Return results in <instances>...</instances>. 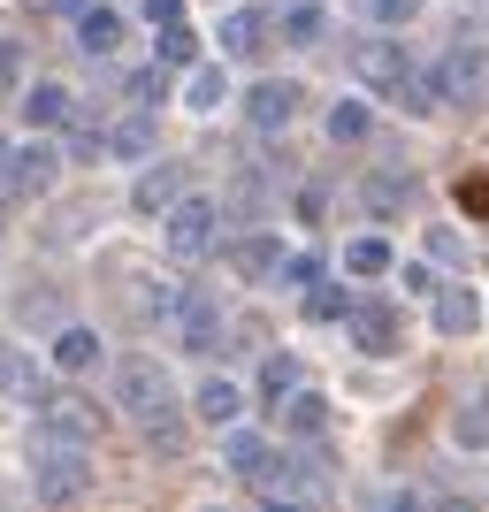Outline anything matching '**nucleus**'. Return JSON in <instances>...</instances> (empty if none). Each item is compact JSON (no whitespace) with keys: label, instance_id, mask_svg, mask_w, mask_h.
<instances>
[{"label":"nucleus","instance_id":"f257e3e1","mask_svg":"<svg viewBox=\"0 0 489 512\" xmlns=\"http://www.w3.org/2000/svg\"><path fill=\"white\" fill-rule=\"evenodd\" d=\"M352 77H360L375 100L405 107V115H436V85H428V69H413V54H405L398 39H367L360 54H352Z\"/></svg>","mask_w":489,"mask_h":512},{"label":"nucleus","instance_id":"f03ea898","mask_svg":"<svg viewBox=\"0 0 489 512\" xmlns=\"http://www.w3.org/2000/svg\"><path fill=\"white\" fill-rule=\"evenodd\" d=\"M31 490H39L46 505L85 497V490H92V451L69 444V436H39V451H31Z\"/></svg>","mask_w":489,"mask_h":512},{"label":"nucleus","instance_id":"7ed1b4c3","mask_svg":"<svg viewBox=\"0 0 489 512\" xmlns=\"http://www.w3.org/2000/svg\"><path fill=\"white\" fill-rule=\"evenodd\" d=\"M31 406H39V436L100 444V428H107V406H100V398H85V390H69V383H46Z\"/></svg>","mask_w":489,"mask_h":512},{"label":"nucleus","instance_id":"20e7f679","mask_svg":"<svg viewBox=\"0 0 489 512\" xmlns=\"http://www.w3.org/2000/svg\"><path fill=\"white\" fill-rule=\"evenodd\" d=\"M176 398V383H169V367L161 360H146V352H130L123 367H115V406L130 413V421H153V413Z\"/></svg>","mask_w":489,"mask_h":512},{"label":"nucleus","instance_id":"39448f33","mask_svg":"<svg viewBox=\"0 0 489 512\" xmlns=\"http://www.w3.org/2000/svg\"><path fill=\"white\" fill-rule=\"evenodd\" d=\"M214 237H222V199L184 192V199L169 207V253H176V260H199Z\"/></svg>","mask_w":489,"mask_h":512},{"label":"nucleus","instance_id":"423d86ee","mask_svg":"<svg viewBox=\"0 0 489 512\" xmlns=\"http://www.w3.org/2000/svg\"><path fill=\"white\" fill-rule=\"evenodd\" d=\"M428 85H436V107H474L489 92V54H482V46H451Z\"/></svg>","mask_w":489,"mask_h":512},{"label":"nucleus","instance_id":"0eeeda50","mask_svg":"<svg viewBox=\"0 0 489 512\" xmlns=\"http://www.w3.org/2000/svg\"><path fill=\"white\" fill-rule=\"evenodd\" d=\"M344 329H352V344H360L367 360H390V352L405 344L398 306H383V299H352V306H344Z\"/></svg>","mask_w":489,"mask_h":512},{"label":"nucleus","instance_id":"6e6552de","mask_svg":"<svg viewBox=\"0 0 489 512\" xmlns=\"http://www.w3.org/2000/svg\"><path fill=\"white\" fill-rule=\"evenodd\" d=\"M54 176H62V153L46 146H16L8 161H0V184H8V199H46L54 192Z\"/></svg>","mask_w":489,"mask_h":512},{"label":"nucleus","instance_id":"1a4fd4ad","mask_svg":"<svg viewBox=\"0 0 489 512\" xmlns=\"http://www.w3.org/2000/svg\"><path fill=\"white\" fill-rule=\"evenodd\" d=\"M169 321H176V337L192 344V352H222V306L207 299V291H176V306H169Z\"/></svg>","mask_w":489,"mask_h":512},{"label":"nucleus","instance_id":"9d476101","mask_svg":"<svg viewBox=\"0 0 489 512\" xmlns=\"http://www.w3.org/2000/svg\"><path fill=\"white\" fill-rule=\"evenodd\" d=\"M413 199H421V176H413V169H375V176H360V207L375 214V222H398Z\"/></svg>","mask_w":489,"mask_h":512},{"label":"nucleus","instance_id":"9b49d317","mask_svg":"<svg viewBox=\"0 0 489 512\" xmlns=\"http://www.w3.org/2000/svg\"><path fill=\"white\" fill-rule=\"evenodd\" d=\"M276 459H283V451L268 444V436H253V428H237V421H230V436H222V467H230L237 482H253V490H260V482L276 474Z\"/></svg>","mask_w":489,"mask_h":512},{"label":"nucleus","instance_id":"f8f14e48","mask_svg":"<svg viewBox=\"0 0 489 512\" xmlns=\"http://www.w3.org/2000/svg\"><path fill=\"white\" fill-rule=\"evenodd\" d=\"M268 39H276V16H268V8H230V16H222V54H230V62L268 54Z\"/></svg>","mask_w":489,"mask_h":512},{"label":"nucleus","instance_id":"ddd939ff","mask_svg":"<svg viewBox=\"0 0 489 512\" xmlns=\"http://www.w3.org/2000/svg\"><path fill=\"white\" fill-rule=\"evenodd\" d=\"M428 314H436V337H474V329H482V299H474L467 283H436V291H428Z\"/></svg>","mask_w":489,"mask_h":512},{"label":"nucleus","instance_id":"4468645a","mask_svg":"<svg viewBox=\"0 0 489 512\" xmlns=\"http://www.w3.org/2000/svg\"><path fill=\"white\" fill-rule=\"evenodd\" d=\"M276 260H283V237H230V245H222V268L245 276V283L276 276Z\"/></svg>","mask_w":489,"mask_h":512},{"label":"nucleus","instance_id":"2eb2a0df","mask_svg":"<svg viewBox=\"0 0 489 512\" xmlns=\"http://www.w3.org/2000/svg\"><path fill=\"white\" fill-rule=\"evenodd\" d=\"M184 192H192V184H184V169H176V161H161V169H146V176H138L130 207H138V214H169Z\"/></svg>","mask_w":489,"mask_h":512},{"label":"nucleus","instance_id":"dca6fc26","mask_svg":"<svg viewBox=\"0 0 489 512\" xmlns=\"http://www.w3.org/2000/svg\"><path fill=\"white\" fill-rule=\"evenodd\" d=\"M192 413H199V421H207V428H230L237 413H245V390H237L230 375H207V383L192 390Z\"/></svg>","mask_w":489,"mask_h":512},{"label":"nucleus","instance_id":"f3484780","mask_svg":"<svg viewBox=\"0 0 489 512\" xmlns=\"http://www.w3.org/2000/svg\"><path fill=\"white\" fill-rule=\"evenodd\" d=\"M245 115H253V130H283L298 115V85H253L245 92Z\"/></svg>","mask_w":489,"mask_h":512},{"label":"nucleus","instance_id":"a211bd4d","mask_svg":"<svg viewBox=\"0 0 489 512\" xmlns=\"http://www.w3.org/2000/svg\"><path fill=\"white\" fill-rule=\"evenodd\" d=\"M77 46H85V54H115V46H123V16L100 8V0H85V8H77Z\"/></svg>","mask_w":489,"mask_h":512},{"label":"nucleus","instance_id":"6ab92c4d","mask_svg":"<svg viewBox=\"0 0 489 512\" xmlns=\"http://www.w3.org/2000/svg\"><path fill=\"white\" fill-rule=\"evenodd\" d=\"M153 138H161V123H153V107H138V115H123V123L107 130V153H123V161H153Z\"/></svg>","mask_w":489,"mask_h":512},{"label":"nucleus","instance_id":"aec40b11","mask_svg":"<svg viewBox=\"0 0 489 512\" xmlns=\"http://www.w3.org/2000/svg\"><path fill=\"white\" fill-rule=\"evenodd\" d=\"M298 383H306V367H298L291 352H260V375H253V390L268 398V406H283V398H291Z\"/></svg>","mask_w":489,"mask_h":512},{"label":"nucleus","instance_id":"412c9836","mask_svg":"<svg viewBox=\"0 0 489 512\" xmlns=\"http://www.w3.org/2000/svg\"><path fill=\"white\" fill-rule=\"evenodd\" d=\"M138 428H146V451H153V459H176V451L192 444V421H184L176 406H161L153 421H138Z\"/></svg>","mask_w":489,"mask_h":512},{"label":"nucleus","instance_id":"4be33fe9","mask_svg":"<svg viewBox=\"0 0 489 512\" xmlns=\"http://www.w3.org/2000/svg\"><path fill=\"white\" fill-rule=\"evenodd\" d=\"M276 413H283V428H291V436H321V428H329V398H321V390H291Z\"/></svg>","mask_w":489,"mask_h":512},{"label":"nucleus","instance_id":"5701e85b","mask_svg":"<svg viewBox=\"0 0 489 512\" xmlns=\"http://www.w3.org/2000/svg\"><path fill=\"white\" fill-rule=\"evenodd\" d=\"M329 138H337V146L375 138V107H367V100H337V107H329Z\"/></svg>","mask_w":489,"mask_h":512},{"label":"nucleus","instance_id":"b1692460","mask_svg":"<svg viewBox=\"0 0 489 512\" xmlns=\"http://www.w3.org/2000/svg\"><path fill=\"white\" fill-rule=\"evenodd\" d=\"M23 123H31V130L69 123V92L62 85H31V92H23Z\"/></svg>","mask_w":489,"mask_h":512},{"label":"nucleus","instance_id":"393cba45","mask_svg":"<svg viewBox=\"0 0 489 512\" xmlns=\"http://www.w3.org/2000/svg\"><path fill=\"white\" fill-rule=\"evenodd\" d=\"M54 367H62V375L100 367V337H92V329H62V337H54Z\"/></svg>","mask_w":489,"mask_h":512},{"label":"nucleus","instance_id":"a878e982","mask_svg":"<svg viewBox=\"0 0 489 512\" xmlns=\"http://www.w3.org/2000/svg\"><path fill=\"white\" fill-rule=\"evenodd\" d=\"M0 390L31 406V398H39V390H46V375H39V367H31V360H23V352H8V344H0Z\"/></svg>","mask_w":489,"mask_h":512},{"label":"nucleus","instance_id":"bb28decb","mask_svg":"<svg viewBox=\"0 0 489 512\" xmlns=\"http://www.w3.org/2000/svg\"><path fill=\"white\" fill-rule=\"evenodd\" d=\"M153 46H161V69H192L199 62V39L184 31V16H176V23H153Z\"/></svg>","mask_w":489,"mask_h":512},{"label":"nucleus","instance_id":"cd10ccee","mask_svg":"<svg viewBox=\"0 0 489 512\" xmlns=\"http://www.w3.org/2000/svg\"><path fill=\"white\" fill-rule=\"evenodd\" d=\"M321 31H329V8H321V0L283 8V39H291V46H321Z\"/></svg>","mask_w":489,"mask_h":512},{"label":"nucleus","instance_id":"c85d7f7f","mask_svg":"<svg viewBox=\"0 0 489 512\" xmlns=\"http://www.w3.org/2000/svg\"><path fill=\"white\" fill-rule=\"evenodd\" d=\"M344 276H390V245L383 237H352L344 245Z\"/></svg>","mask_w":489,"mask_h":512},{"label":"nucleus","instance_id":"c756f323","mask_svg":"<svg viewBox=\"0 0 489 512\" xmlns=\"http://www.w3.org/2000/svg\"><path fill=\"white\" fill-rule=\"evenodd\" d=\"M222 92H230V77H222V62H207V69H192V85H184V100H192L199 115H214V107H222Z\"/></svg>","mask_w":489,"mask_h":512},{"label":"nucleus","instance_id":"7c9ffc66","mask_svg":"<svg viewBox=\"0 0 489 512\" xmlns=\"http://www.w3.org/2000/svg\"><path fill=\"white\" fill-rule=\"evenodd\" d=\"M344 306H352V291H344V283H306V314L314 321H344Z\"/></svg>","mask_w":489,"mask_h":512},{"label":"nucleus","instance_id":"2f4dec72","mask_svg":"<svg viewBox=\"0 0 489 512\" xmlns=\"http://www.w3.org/2000/svg\"><path fill=\"white\" fill-rule=\"evenodd\" d=\"M451 436H459L467 451H482L489 444V406H459V413H451Z\"/></svg>","mask_w":489,"mask_h":512},{"label":"nucleus","instance_id":"473e14b6","mask_svg":"<svg viewBox=\"0 0 489 512\" xmlns=\"http://www.w3.org/2000/svg\"><path fill=\"white\" fill-rule=\"evenodd\" d=\"M367 16L383 31H405V23H421V0H367Z\"/></svg>","mask_w":489,"mask_h":512},{"label":"nucleus","instance_id":"72a5a7b5","mask_svg":"<svg viewBox=\"0 0 489 512\" xmlns=\"http://www.w3.org/2000/svg\"><path fill=\"white\" fill-rule=\"evenodd\" d=\"M100 153H107V130L100 123H77V130H69V161H100Z\"/></svg>","mask_w":489,"mask_h":512},{"label":"nucleus","instance_id":"f704fd0d","mask_svg":"<svg viewBox=\"0 0 489 512\" xmlns=\"http://www.w3.org/2000/svg\"><path fill=\"white\" fill-rule=\"evenodd\" d=\"M130 100H138V107L169 100V85H161V62H153V69H130Z\"/></svg>","mask_w":489,"mask_h":512},{"label":"nucleus","instance_id":"c9c22d12","mask_svg":"<svg viewBox=\"0 0 489 512\" xmlns=\"http://www.w3.org/2000/svg\"><path fill=\"white\" fill-rule=\"evenodd\" d=\"M23 69H31V54H23L16 39H0V92H16V85H23Z\"/></svg>","mask_w":489,"mask_h":512},{"label":"nucleus","instance_id":"e433bc0d","mask_svg":"<svg viewBox=\"0 0 489 512\" xmlns=\"http://www.w3.org/2000/svg\"><path fill=\"white\" fill-rule=\"evenodd\" d=\"M276 276H283V283H298V291H306V283L321 276V260H314V253H283V260H276Z\"/></svg>","mask_w":489,"mask_h":512},{"label":"nucleus","instance_id":"4c0bfd02","mask_svg":"<svg viewBox=\"0 0 489 512\" xmlns=\"http://www.w3.org/2000/svg\"><path fill=\"white\" fill-rule=\"evenodd\" d=\"M459 207H467V214H489V169L459 176Z\"/></svg>","mask_w":489,"mask_h":512},{"label":"nucleus","instance_id":"58836bf2","mask_svg":"<svg viewBox=\"0 0 489 512\" xmlns=\"http://www.w3.org/2000/svg\"><path fill=\"white\" fill-rule=\"evenodd\" d=\"M390 268L405 276V291H413V299H428V291H436V276H428V260H390Z\"/></svg>","mask_w":489,"mask_h":512},{"label":"nucleus","instance_id":"ea45409f","mask_svg":"<svg viewBox=\"0 0 489 512\" xmlns=\"http://www.w3.org/2000/svg\"><path fill=\"white\" fill-rule=\"evenodd\" d=\"M184 16V0H146V23H176Z\"/></svg>","mask_w":489,"mask_h":512},{"label":"nucleus","instance_id":"a19ab883","mask_svg":"<svg viewBox=\"0 0 489 512\" xmlns=\"http://www.w3.org/2000/svg\"><path fill=\"white\" fill-rule=\"evenodd\" d=\"M46 16H77V8H85V0H39Z\"/></svg>","mask_w":489,"mask_h":512},{"label":"nucleus","instance_id":"79ce46f5","mask_svg":"<svg viewBox=\"0 0 489 512\" xmlns=\"http://www.w3.org/2000/svg\"><path fill=\"white\" fill-rule=\"evenodd\" d=\"M0 161H8V138H0Z\"/></svg>","mask_w":489,"mask_h":512}]
</instances>
